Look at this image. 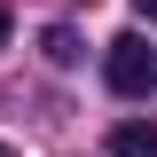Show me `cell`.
<instances>
[{
  "mask_svg": "<svg viewBox=\"0 0 157 157\" xmlns=\"http://www.w3.org/2000/svg\"><path fill=\"white\" fill-rule=\"evenodd\" d=\"M102 78H110V94H126V102L149 94V86H157V55H149V39H141V32H118L110 55H102Z\"/></svg>",
  "mask_w": 157,
  "mask_h": 157,
  "instance_id": "6da1fadb",
  "label": "cell"
},
{
  "mask_svg": "<svg viewBox=\"0 0 157 157\" xmlns=\"http://www.w3.org/2000/svg\"><path fill=\"white\" fill-rule=\"evenodd\" d=\"M110 157H157V126H118V134H110Z\"/></svg>",
  "mask_w": 157,
  "mask_h": 157,
  "instance_id": "7a4b0ae2",
  "label": "cell"
},
{
  "mask_svg": "<svg viewBox=\"0 0 157 157\" xmlns=\"http://www.w3.org/2000/svg\"><path fill=\"white\" fill-rule=\"evenodd\" d=\"M39 47H47V63H78V32H71V24H47Z\"/></svg>",
  "mask_w": 157,
  "mask_h": 157,
  "instance_id": "3957f363",
  "label": "cell"
},
{
  "mask_svg": "<svg viewBox=\"0 0 157 157\" xmlns=\"http://www.w3.org/2000/svg\"><path fill=\"white\" fill-rule=\"evenodd\" d=\"M134 8H141V16H149V24H157V0H134Z\"/></svg>",
  "mask_w": 157,
  "mask_h": 157,
  "instance_id": "277c9868",
  "label": "cell"
},
{
  "mask_svg": "<svg viewBox=\"0 0 157 157\" xmlns=\"http://www.w3.org/2000/svg\"><path fill=\"white\" fill-rule=\"evenodd\" d=\"M0 47H8V8H0Z\"/></svg>",
  "mask_w": 157,
  "mask_h": 157,
  "instance_id": "5b68a950",
  "label": "cell"
},
{
  "mask_svg": "<svg viewBox=\"0 0 157 157\" xmlns=\"http://www.w3.org/2000/svg\"><path fill=\"white\" fill-rule=\"evenodd\" d=\"M0 157H8V149H0Z\"/></svg>",
  "mask_w": 157,
  "mask_h": 157,
  "instance_id": "8992f818",
  "label": "cell"
}]
</instances>
